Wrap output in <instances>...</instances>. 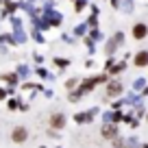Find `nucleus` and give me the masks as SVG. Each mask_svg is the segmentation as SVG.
I'll list each match as a JSON object with an SVG mask.
<instances>
[{"label":"nucleus","mask_w":148,"mask_h":148,"mask_svg":"<svg viewBox=\"0 0 148 148\" xmlns=\"http://www.w3.org/2000/svg\"><path fill=\"white\" fill-rule=\"evenodd\" d=\"M13 139H15V142H24V139H26V129L18 126V129L13 131Z\"/></svg>","instance_id":"f03ea898"},{"label":"nucleus","mask_w":148,"mask_h":148,"mask_svg":"<svg viewBox=\"0 0 148 148\" xmlns=\"http://www.w3.org/2000/svg\"><path fill=\"white\" fill-rule=\"evenodd\" d=\"M122 92V85L120 83H111L109 85V94H111V96H116V94H120Z\"/></svg>","instance_id":"20e7f679"},{"label":"nucleus","mask_w":148,"mask_h":148,"mask_svg":"<svg viewBox=\"0 0 148 148\" xmlns=\"http://www.w3.org/2000/svg\"><path fill=\"white\" fill-rule=\"evenodd\" d=\"M146 33H148V28H146V24H137V26L133 28V35L137 37V39H142V37H146Z\"/></svg>","instance_id":"f257e3e1"},{"label":"nucleus","mask_w":148,"mask_h":148,"mask_svg":"<svg viewBox=\"0 0 148 148\" xmlns=\"http://www.w3.org/2000/svg\"><path fill=\"white\" fill-rule=\"evenodd\" d=\"M148 63V52H139L135 57V65H146Z\"/></svg>","instance_id":"7ed1b4c3"},{"label":"nucleus","mask_w":148,"mask_h":148,"mask_svg":"<svg viewBox=\"0 0 148 148\" xmlns=\"http://www.w3.org/2000/svg\"><path fill=\"white\" fill-rule=\"evenodd\" d=\"M102 135H105V137H113V135H116V129H113V126H105Z\"/></svg>","instance_id":"423d86ee"},{"label":"nucleus","mask_w":148,"mask_h":148,"mask_svg":"<svg viewBox=\"0 0 148 148\" xmlns=\"http://www.w3.org/2000/svg\"><path fill=\"white\" fill-rule=\"evenodd\" d=\"M63 124H65V118L63 116H59V113L52 116V126H63Z\"/></svg>","instance_id":"39448f33"}]
</instances>
